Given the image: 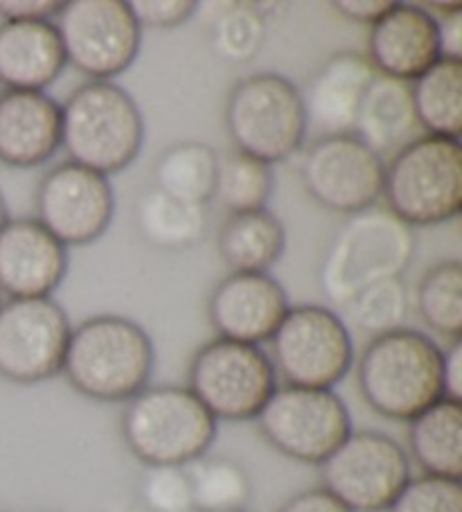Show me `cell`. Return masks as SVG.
I'll return each mask as SVG.
<instances>
[{
	"mask_svg": "<svg viewBox=\"0 0 462 512\" xmlns=\"http://www.w3.org/2000/svg\"><path fill=\"white\" fill-rule=\"evenodd\" d=\"M133 217L138 233L158 251H188L203 240L208 228L206 206L176 201L156 188L140 194Z\"/></svg>",
	"mask_w": 462,
	"mask_h": 512,
	"instance_id": "484cf974",
	"label": "cell"
},
{
	"mask_svg": "<svg viewBox=\"0 0 462 512\" xmlns=\"http://www.w3.org/2000/svg\"><path fill=\"white\" fill-rule=\"evenodd\" d=\"M417 129L411 84L381 75L372 79L359 107L354 136L384 158L411 143Z\"/></svg>",
	"mask_w": 462,
	"mask_h": 512,
	"instance_id": "7402d4cb",
	"label": "cell"
},
{
	"mask_svg": "<svg viewBox=\"0 0 462 512\" xmlns=\"http://www.w3.org/2000/svg\"><path fill=\"white\" fill-rule=\"evenodd\" d=\"M278 512H352L336 501L330 492L323 488H309L293 494L278 508Z\"/></svg>",
	"mask_w": 462,
	"mask_h": 512,
	"instance_id": "8d00e7d4",
	"label": "cell"
},
{
	"mask_svg": "<svg viewBox=\"0 0 462 512\" xmlns=\"http://www.w3.org/2000/svg\"><path fill=\"white\" fill-rule=\"evenodd\" d=\"M435 21H438L442 57L462 61V7L456 12L435 16Z\"/></svg>",
	"mask_w": 462,
	"mask_h": 512,
	"instance_id": "ab89813d",
	"label": "cell"
},
{
	"mask_svg": "<svg viewBox=\"0 0 462 512\" xmlns=\"http://www.w3.org/2000/svg\"><path fill=\"white\" fill-rule=\"evenodd\" d=\"M61 149V102L46 91L0 93V165L34 170Z\"/></svg>",
	"mask_w": 462,
	"mask_h": 512,
	"instance_id": "ffe728a7",
	"label": "cell"
},
{
	"mask_svg": "<svg viewBox=\"0 0 462 512\" xmlns=\"http://www.w3.org/2000/svg\"><path fill=\"white\" fill-rule=\"evenodd\" d=\"M219 156L199 140L165 149L154 165V188L176 201L208 206L215 199Z\"/></svg>",
	"mask_w": 462,
	"mask_h": 512,
	"instance_id": "4316f807",
	"label": "cell"
},
{
	"mask_svg": "<svg viewBox=\"0 0 462 512\" xmlns=\"http://www.w3.org/2000/svg\"><path fill=\"white\" fill-rule=\"evenodd\" d=\"M269 346L275 377L287 386L334 391L354 366L352 332L325 305L291 307Z\"/></svg>",
	"mask_w": 462,
	"mask_h": 512,
	"instance_id": "ba28073f",
	"label": "cell"
},
{
	"mask_svg": "<svg viewBox=\"0 0 462 512\" xmlns=\"http://www.w3.org/2000/svg\"><path fill=\"white\" fill-rule=\"evenodd\" d=\"M0 512H3V510H0Z\"/></svg>",
	"mask_w": 462,
	"mask_h": 512,
	"instance_id": "7bdbcfd3",
	"label": "cell"
},
{
	"mask_svg": "<svg viewBox=\"0 0 462 512\" xmlns=\"http://www.w3.org/2000/svg\"><path fill=\"white\" fill-rule=\"evenodd\" d=\"M61 3L55 0H0V19L3 23L55 21Z\"/></svg>",
	"mask_w": 462,
	"mask_h": 512,
	"instance_id": "d590c367",
	"label": "cell"
},
{
	"mask_svg": "<svg viewBox=\"0 0 462 512\" xmlns=\"http://www.w3.org/2000/svg\"><path fill=\"white\" fill-rule=\"evenodd\" d=\"M377 77L366 55L341 50L316 70L302 93L307 131L316 138L354 134L359 107Z\"/></svg>",
	"mask_w": 462,
	"mask_h": 512,
	"instance_id": "d6986e66",
	"label": "cell"
},
{
	"mask_svg": "<svg viewBox=\"0 0 462 512\" xmlns=\"http://www.w3.org/2000/svg\"><path fill=\"white\" fill-rule=\"evenodd\" d=\"M366 57L377 75L413 84L442 59L435 14L422 5L395 3L370 25Z\"/></svg>",
	"mask_w": 462,
	"mask_h": 512,
	"instance_id": "ac0fdd59",
	"label": "cell"
},
{
	"mask_svg": "<svg viewBox=\"0 0 462 512\" xmlns=\"http://www.w3.org/2000/svg\"><path fill=\"white\" fill-rule=\"evenodd\" d=\"M357 330L370 339L406 328L408 291L402 278L377 282L352 298L345 307Z\"/></svg>",
	"mask_w": 462,
	"mask_h": 512,
	"instance_id": "1f68e13d",
	"label": "cell"
},
{
	"mask_svg": "<svg viewBox=\"0 0 462 512\" xmlns=\"http://www.w3.org/2000/svg\"><path fill=\"white\" fill-rule=\"evenodd\" d=\"M120 434L145 467H188L210 452L217 420L188 386H147L124 402Z\"/></svg>",
	"mask_w": 462,
	"mask_h": 512,
	"instance_id": "277c9868",
	"label": "cell"
},
{
	"mask_svg": "<svg viewBox=\"0 0 462 512\" xmlns=\"http://www.w3.org/2000/svg\"><path fill=\"white\" fill-rule=\"evenodd\" d=\"M266 41L264 14L255 5L230 3L210 25V46L230 64H246Z\"/></svg>",
	"mask_w": 462,
	"mask_h": 512,
	"instance_id": "4dcf8cb0",
	"label": "cell"
},
{
	"mask_svg": "<svg viewBox=\"0 0 462 512\" xmlns=\"http://www.w3.org/2000/svg\"><path fill=\"white\" fill-rule=\"evenodd\" d=\"M68 276V249L37 219H10L0 231V294L50 298Z\"/></svg>",
	"mask_w": 462,
	"mask_h": 512,
	"instance_id": "e0dca14e",
	"label": "cell"
},
{
	"mask_svg": "<svg viewBox=\"0 0 462 512\" xmlns=\"http://www.w3.org/2000/svg\"><path fill=\"white\" fill-rule=\"evenodd\" d=\"M291 310L271 273H228L208 298V319L219 339L262 346Z\"/></svg>",
	"mask_w": 462,
	"mask_h": 512,
	"instance_id": "2e32d148",
	"label": "cell"
},
{
	"mask_svg": "<svg viewBox=\"0 0 462 512\" xmlns=\"http://www.w3.org/2000/svg\"><path fill=\"white\" fill-rule=\"evenodd\" d=\"M235 512H248V510H235Z\"/></svg>",
	"mask_w": 462,
	"mask_h": 512,
	"instance_id": "b9f144b4",
	"label": "cell"
},
{
	"mask_svg": "<svg viewBox=\"0 0 462 512\" xmlns=\"http://www.w3.org/2000/svg\"><path fill=\"white\" fill-rule=\"evenodd\" d=\"M224 116L233 149L271 167L296 156L309 136L300 88L278 73L239 79Z\"/></svg>",
	"mask_w": 462,
	"mask_h": 512,
	"instance_id": "52a82bcc",
	"label": "cell"
},
{
	"mask_svg": "<svg viewBox=\"0 0 462 512\" xmlns=\"http://www.w3.org/2000/svg\"><path fill=\"white\" fill-rule=\"evenodd\" d=\"M10 222V210H7V201L3 197V192H0V231H3V226Z\"/></svg>",
	"mask_w": 462,
	"mask_h": 512,
	"instance_id": "60d3db41",
	"label": "cell"
},
{
	"mask_svg": "<svg viewBox=\"0 0 462 512\" xmlns=\"http://www.w3.org/2000/svg\"><path fill=\"white\" fill-rule=\"evenodd\" d=\"M145 145V118L129 91L86 82L61 104V149L68 161L102 176L127 170Z\"/></svg>",
	"mask_w": 462,
	"mask_h": 512,
	"instance_id": "7a4b0ae2",
	"label": "cell"
},
{
	"mask_svg": "<svg viewBox=\"0 0 462 512\" xmlns=\"http://www.w3.org/2000/svg\"><path fill=\"white\" fill-rule=\"evenodd\" d=\"M386 163L354 134L316 138L305 149L300 179L309 197L332 213L357 215L377 206Z\"/></svg>",
	"mask_w": 462,
	"mask_h": 512,
	"instance_id": "5bb4252c",
	"label": "cell"
},
{
	"mask_svg": "<svg viewBox=\"0 0 462 512\" xmlns=\"http://www.w3.org/2000/svg\"><path fill=\"white\" fill-rule=\"evenodd\" d=\"M68 66L52 21L0 23V84L5 91H46Z\"/></svg>",
	"mask_w": 462,
	"mask_h": 512,
	"instance_id": "44dd1931",
	"label": "cell"
},
{
	"mask_svg": "<svg viewBox=\"0 0 462 512\" xmlns=\"http://www.w3.org/2000/svg\"><path fill=\"white\" fill-rule=\"evenodd\" d=\"M52 23L68 66L88 82H113L140 55L142 28L124 0H68Z\"/></svg>",
	"mask_w": 462,
	"mask_h": 512,
	"instance_id": "8fae6325",
	"label": "cell"
},
{
	"mask_svg": "<svg viewBox=\"0 0 462 512\" xmlns=\"http://www.w3.org/2000/svg\"><path fill=\"white\" fill-rule=\"evenodd\" d=\"M34 208V219L66 249L91 246L109 231L115 192L109 176L66 161L41 176Z\"/></svg>",
	"mask_w": 462,
	"mask_h": 512,
	"instance_id": "9a60e30c",
	"label": "cell"
},
{
	"mask_svg": "<svg viewBox=\"0 0 462 512\" xmlns=\"http://www.w3.org/2000/svg\"><path fill=\"white\" fill-rule=\"evenodd\" d=\"M393 5L390 0H336L332 3L343 19L363 25H375Z\"/></svg>",
	"mask_w": 462,
	"mask_h": 512,
	"instance_id": "f35d334b",
	"label": "cell"
},
{
	"mask_svg": "<svg viewBox=\"0 0 462 512\" xmlns=\"http://www.w3.org/2000/svg\"><path fill=\"white\" fill-rule=\"evenodd\" d=\"M417 127L424 136L460 140L462 134V61L438 59L411 84Z\"/></svg>",
	"mask_w": 462,
	"mask_h": 512,
	"instance_id": "d4e9b609",
	"label": "cell"
},
{
	"mask_svg": "<svg viewBox=\"0 0 462 512\" xmlns=\"http://www.w3.org/2000/svg\"><path fill=\"white\" fill-rule=\"evenodd\" d=\"M420 319L440 337L462 339V264L444 260L424 273L417 285Z\"/></svg>",
	"mask_w": 462,
	"mask_h": 512,
	"instance_id": "f1b7e54d",
	"label": "cell"
},
{
	"mask_svg": "<svg viewBox=\"0 0 462 512\" xmlns=\"http://www.w3.org/2000/svg\"><path fill=\"white\" fill-rule=\"evenodd\" d=\"M129 7L142 30H176L199 10L192 0H133Z\"/></svg>",
	"mask_w": 462,
	"mask_h": 512,
	"instance_id": "e575fe53",
	"label": "cell"
},
{
	"mask_svg": "<svg viewBox=\"0 0 462 512\" xmlns=\"http://www.w3.org/2000/svg\"><path fill=\"white\" fill-rule=\"evenodd\" d=\"M386 210L411 228L447 224L462 208L460 140L417 136L386 163Z\"/></svg>",
	"mask_w": 462,
	"mask_h": 512,
	"instance_id": "5b68a950",
	"label": "cell"
},
{
	"mask_svg": "<svg viewBox=\"0 0 462 512\" xmlns=\"http://www.w3.org/2000/svg\"><path fill=\"white\" fill-rule=\"evenodd\" d=\"M386 512H462V485L440 476H411Z\"/></svg>",
	"mask_w": 462,
	"mask_h": 512,
	"instance_id": "d6a6232c",
	"label": "cell"
},
{
	"mask_svg": "<svg viewBox=\"0 0 462 512\" xmlns=\"http://www.w3.org/2000/svg\"><path fill=\"white\" fill-rule=\"evenodd\" d=\"M275 190L273 167L242 152H228L219 158L215 199L230 215L251 213L269 206Z\"/></svg>",
	"mask_w": 462,
	"mask_h": 512,
	"instance_id": "f546056e",
	"label": "cell"
},
{
	"mask_svg": "<svg viewBox=\"0 0 462 512\" xmlns=\"http://www.w3.org/2000/svg\"><path fill=\"white\" fill-rule=\"evenodd\" d=\"M321 488L352 512H386L411 481V458L395 438L361 429L318 465Z\"/></svg>",
	"mask_w": 462,
	"mask_h": 512,
	"instance_id": "7c38bea8",
	"label": "cell"
},
{
	"mask_svg": "<svg viewBox=\"0 0 462 512\" xmlns=\"http://www.w3.org/2000/svg\"><path fill=\"white\" fill-rule=\"evenodd\" d=\"M192 488L194 512L246 510L253 485L242 465L226 456H201L185 467Z\"/></svg>",
	"mask_w": 462,
	"mask_h": 512,
	"instance_id": "83f0119b",
	"label": "cell"
},
{
	"mask_svg": "<svg viewBox=\"0 0 462 512\" xmlns=\"http://www.w3.org/2000/svg\"><path fill=\"white\" fill-rule=\"evenodd\" d=\"M156 348L142 325L127 316H91L73 328L61 375L93 402L120 404L149 386Z\"/></svg>",
	"mask_w": 462,
	"mask_h": 512,
	"instance_id": "6da1fadb",
	"label": "cell"
},
{
	"mask_svg": "<svg viewBox=\"0 0 462 512\" xmlns=\"http://www.w3.org/2000/svg\"><path fill=\"white\" fill-rule=\"evenodd\" d=\"M408 452L422 474L462 479V402L442 397L408 420Z\"/></svg>",
	"mask_w": 462,
	"mask_h": 512,
	"instance_id": "603a6c76",
	"label": "cell"
},
{
	"mask_svg": "<svg viewBox=\"0 0 462 512\" xmlns=\"http://www.w3.org/2000/svg\"><path fill=\"white\" fill-rule=\"evenodd\" d=\"M284 249L287 231L269 208L230 215L217 235L219 258L235 273H269Z\"/></svg>",
	"mask_w": 462,
	"mask_h": 512,
	"instance_id": "cb8c5ba5",
	"label": "cell"
},
{
	"mask_svg": "<svg viewBox=\"0 0 462 512\" xmlns=\"http://www.w3.org/2000/svg\"><path fill=\"white\" fill-rule=\"evenodd\" d=\"M255 425L275 452L316 467L354 431L350 409L339 393L287 384L275 388Z\"/></svg>",
	"mask_w": 462,
	"mask_h": 512,
	"instance_id": "9c48e42d",
	"label": "cell"
},
{
	"mask_svg": "<svg viewBox=\"0 0 462 512\" xmlns=\"http://www.w3.org/2000/svg\"><path fill=\"white\" fill-rule=\"evenodd\" d=\"M442 397L462 402V339L442 350Z\"/></svg>",
	"mask_w": 462,
	"mask_h": 512,
	"instance_id": "74e56055",
	"label": "cell"
},
{
	"mask_svg": "<svg viewBox=\"0 0 462 512\" xmlns=\"http://www.w3.org/2000/svg\"><path fill=\"white\" fill-rule=\"evenodd\" d=\"M357 384L377 416L413 420L442 400V348L411 328L381 334L361 352Z\"/></svg>",
	"mask_w": 462,
	"mask_h": 512,
	"instance_id": "3957f363",
	"label": "cell"
},
{
	"mask_svg": "<svg viewBox=\"0 0 462 512\" xmlns=\"http://www.w3.org/2000/svg\"><path fill=\"white\" fill-rule=\"evenodd\" d=\"M73 325L52 298H16L0 305V377L30 386L61 375Z\"/></svg>",
	"mask_w": 462,
	"mask_h": 512,
	"instance_id": "4fadbf2b",
	"label": "cell"
},
{
	"mask_svg": "<svg viewBox=\"0 0 462 512\" xmlns=\"http://www.w3.org/2000/svg\"><path fill=\"white\" fill-rule=\"evenodd\" d=\"M188 388L217 422H246L262 411L278 377L262 346L217 337L194 352Z\"/></svg>",
	"mask_w": 462,
	"mask_h": 512,
	"instance_id": "30bf717a",
	"label": "cell"
},
{
	"mask_svg": "<svg viewBox=\"0 0 462 512\" xmlns=\"http://www.w3.org/2000/svg\"><path fill=\"white\" fill-rule=\"evenodd\" d=\"M140 499L149 512H194L185 467H145L140 479Z\"/></svg>",
	"mask_w": 462,
	"mask_h": 512,
	"instance_id": "836d02e7",
	"label": "cell"
},
{
	"mask_svg": "<svg viewBox=\"0 0 462 512\" xmlns=\"http://www.w3.org/2000/svg\"><path fill=\"white\" fill-rule=\"evenodd\" d=\"M415 246L413 228L386 208L372 206L352 215L336 233L323 264L327 298L345 310L363 289L402 278L411 267Z\"/></svg>",
	"mask_w": 462,
	"mask_h": 512,
	"instance_id": "8992f818",
	"label": "cell"
}]
</instances>
